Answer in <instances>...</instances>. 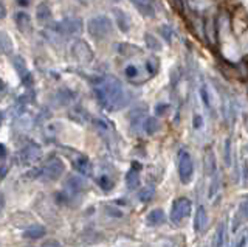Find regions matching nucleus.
I'll return each mask as SVG.
<instances>
[{"instance_id": "37", "label": "nucleus", "mask_w": 248, "mask_h": 247, "mask_svg": "<svg viewBox=\"0 0 248 247\" xmlns=\"http://www.w3.org/2000/svg\"><path fill=\"white\" fill-rule=\"evenodd\" d=\"M42 247H61V244H59V243H56V241H51V243L45 244V246H42Z\"/></svg>"}, {"instance_id": "28", "label": "nucleus", "mask_w": 248, "mask_h": 247, "mask_svg": "<svg viewBox=\"0 0 248 247\" xmlns=\"http://www.w3.org/2000/svg\"><path fill=\"white\" fill-rule=\"evenodd\" d=\"M225 160H227V165L231 164V145H230V138L225 143Z\"/></svg>"}, {"instance_id": "34", "label": "nucleus", "mask_w": 248, "mask_h": 247, "mask_svg": "<svg viewBox=\"0 0 248 247\" xmlns=\"http://www.w3.org/2000/svg\"><path fill=\"white\" fill-rule=\"evenodd\" d=\"M6 157V148L3 143H0V160Z\"/></svg>"}, {"instance_id": "5", "label": "nucleus", "mask_w": 248, "mask_h": 247, "mask_svg": "<svg viewBox=\"0 0 248 247\" xmlns=\"http://www.w3.org/2000/svg\"><path fill=\"white\" fill-rule=\"evenodd\" d=\"M72 55L79 64H90L93 61V51L89 47V44L85 41H82V39H78V41L73 42Z\"/></svg>"}, {"instance_id": "13", "label": "nucleus", "mask_w": 248, "mask_h": 247, "mask_svg": "<svg viewBox=\"0 0 248 247\" xmlns=\"http://www.w3.org/2000/svg\"><path fill=\"white\" fill-rule=\"evenodd\" d=\"M208 227V213L205 207H199L197 214H196V231L197 233H203Z\"/></svg>"}, {"instance_id": "18", "label": "nucleus", "mask_w": 248, "mask_h": 247, "mask_svg": "<svg viewBox=\"0 0 248 247\" xmlns=\"http://www.w3.org/2000/svg\"><path fill=\"white\" fill-rule=\"evenodd\" d=\"M67 187H68V190H72L73 193H79V191L85 190V182L81 179V177L73 176V177H70V179H68Z\"/></svg>"}, {"instance_id": "14", "label": "nucleus", "mask_w": 248, "mask_h": 247, "mask_svg": "<svg viewBox=\"0 0 248 247\" xmlns=\"http://www.w3.org/2000/svg\"><path fill=\"white\" fill-rule=\"evenodd\" d=\"M46 233V229L41 224H33V226H30L25 231H23V236L25 238H30V239H39L45 236Z\"/></svg>"}, {"instance_id": "19", "label": "nucleus", "mask_w": 248, "mask_h": 247, "mask_svg": "<svg viewBox=\"0 0 248 247\" xmlns=\"http://www.w3.org/2000/svg\"><path fill=\"white\" fill-rule=\"evenodd\" d=\"M0 51L5 53V55H11L13 51V42L10 39V36L6 33H0Z\"/></svg>"}, {"instance_id": "7", "label": "nucleus", "mask_w": 248, "mask_h": 247, "mask_svg": "<svg viewBox=\"0 0 248 247\" xmlns=\"http://www.w3.org/2000/svg\"><path fill=\"white\" fill-rule=\"evenodd\" d=\"M56 32L61 34H79L82 33V20L76 17H67L64 20H61L59 24H56Z\"/></svg>"}, {"instance_id": "2", "label": "nucleus", "mask_w": 248, "mask_h": 247, "mask_svg": "<svg viewBox=\"0 0 248 247\" xmlns=\"http://www.w3.org/2000/svg\"><path fill=\"white\" fill-rule=\"evenodd\" d=\"M87 30L92 37L95 39H107L113 33V22L107 16H96L92 17L87 24Z\"/></svg>"}, {"instance_id": "40", "label": "nucleus", "mask_w": 248, "mask_h": 247, "mask_svg": "<svg viewBox=\"0 0 248 247\" xmlns=\"http://www.w3.org/2000/svg\"><path fill=\"white\" fill-rule=\"evenodd\" d=\"M0 126H2V114H0Z\"/></svg>"}, {"instance_id": "3", "label": "nucleus", "mask_w": 248, "mask_h": 247, "mask_svg": "<svg viewBox=\"0 0 248 247\" xmlns=\"http://www.w3.org/2000/svg\"><path fill=\"white\" fill-rule=\"evenodd\" d=\"M194 174V164L192 157L188 151H180L178 154V176L183 183H189Z\"/></svg>"}, {"instance_id": "23", "label": "nucleus", "mask_w": 248, "mask_h": 247, "mask_svg": "<svg viewBox=\"0 0 248 247\" xmlns=\"http://www.w3.org/2000/svg\"><path fill=\"white\" fill-rule=\"evenodd\" d=\"M158 67H160V63H158V59L155 56H151L149 59L146 61V68H147V72H149V75L157 73Z\"/></svg>"}, {"instance_id": "15", "label": "nucleus", "mask_w": 248, "mask_h": 247, "mask_svg": "<svg viewBox=\"0 0 248 247\" xmlns=\"http://www.w3.org/2000/svg\"><path fill=\"white\" fill-rule=\"evenodd\" d=\"M11 63L16 68V72H17V75L20 76L22 80H27V76H28V68H27V63L23 61L22 56L19 55H16L11 58Z\"/></svg>"}, {"instance_id": "1", "label": "nucleus", "mask_w": 248, "mask_h": 247, "mask_svg": "<svg viewBox=\"0 0 248 247\" xmlns=\"http://www.w3.org/2000/svg\"><path fill=\"white\" fill-rule=\"evenodd\" d=\"M95 94L99 103L107 109H120L126 101L121 82L113 76H106V78L101 80L99 86L95 87Z\"/></svg>"}, {"instance_id": "38", "label": "nucleus", "mask_w": 248, "mask_h": 247, "mask_svg": "<svg viewBox=\"0 0 248 247\" xmlns=\"http://www.w3.org/2000/svg\"><path fill=\"white\" fill-rule=\"evenodd\" d=\"M3 207H5V199H3L2 195H0V213L3 212Z\"/></svg>"}, {"instance_id": "4", "label": "nucleus", "mask_w": 248, "mask_h": 247, "mask_svg": "<svg viewBox=\"0 0 248 247\" xmlns=\"http://www.w3.org/2000/svg\"><path fill=\"white\" fill-rule=\"evenodd\" d=\"M192 204L189 199L186 198H178L172 204V210H170V221L174 224H180L185 218H188L191 214Z\"/></svg>"}, {"instance_id": "9", "label": "nucleus", "mask_w": 248, "mask_h": 247, "mask_svg": "<svg viewBox=\"0 0 248 247\" xmlns=\"http://www.w3.org/2000/svg\"><path fill=\"white\" fill-rule=\"evenodd\" d=\"M73 166L76 168V171L82 176H92L93 174L92 162L85 156H78L76 159H73Z\"/></svg>"}, {"instance_id": "21", "label": "nucleus", "mask_w": 248, "mask_h": 247, "mask_svg": "<svg viewBox=\"0 0 248 247\" xmlns=\"http://www.w3.org/2000/svg\"><path fill=\"white\" fill-rule=\"evenodd\" d=\"M144 41H146V44H147V47H149L151 50H154V51H160L163 47H161V42L155 37L154 34H151V33H147L146 36H144Z\"/></svg>"}, {"instance_id": "26", "label": "nucleus", "mask_w": 248, "mask_h": 247, "mask_svg": "<svg viewBox=\"0 0 248 247\" xmlns=\"http://www.w3.org/2000/svg\"><path fill=\"white\" fill-rule=\"evenodd\" d=\"M124 73H126V76L129 80H134L138 76L140 70H138V67L137 66H127L126 68H124Z\"/></svg>"}, {"instance_id": "6", "label": "nucleus", "mask_w": 248, "mask_h": 247, "mask_svg": "<svg viewBox=\"0 0 248 247\" xmlns=\"http://www.w3.org/2000/svg\"><path fill=\"white\" fill-rule=\"evenodd\" d=\"M64 162L58 157H53L44 165V168L41 169V174L48 181H58L64 174Z\"/></svg>"}, {"instance_id": "29", "label": "nucleus", "mask_w": 248, "mask_h": 247, "mask_svg": "<svg viewBox=\"0 0 248 247\" xmlns=\"http://www.w3.org/2000/svg\"><path fill=\"white\" fill-rule=\"evenodd\" d=\"M200 94H202V99H203V103L209 107V98H208V90H206V86H202Z\"/></svg>"}, {"instance_id": "17", "label": "nucleus", "mask_w": 248, "mask_h": 247, "mask_svg": "<svg viewBox=\"0 0 248 247\" xmlns=\"http://www.w3.org/2000/svg\"><path fill=\"white\" fill-rule=\"evenodd\" d=\"M165 221H166V214L160 208H155V210H152L147 214V222L151 226H160V224H165Z\"/></svg>"}, {"instance_id": "20", "label": "nucleus", "mask_w": 248, "mask_h": 247, "mask_svg": "<svg viewBox=\"0 0 248 247\" xmlns=\"http://www.w3.org/2000/svg\"><path fill=\"white\" fill-rule=\"evenodd\" d=\"M160 129V121H158V118L157 117H149V118H146V121H144V131L149 135H152V134H155L157 131Z\"/></svg>"}, {"instance_id": "12", "label": "nucleus", "mask_w": 248, "mask_h": 247, "mask_svg": "<svg viewBox=\"0 0 248 247\" xmlns=\"http://www.w3.org/2000/svg\"><path fill=\"white\" fill-rule=\"evenodd\" d=\"M53 16V13H51V6L48 2H42V3H39V6L36 8V17L39 22H42V24H46Z\"/></svg>"}, {"instance_id": "25", "label": "nucleus", "mask_w": 248, "mask_h": 247, "mask_svg": "<svg viewBox=\"0 0 248 247\" xmlns=\"http://www.w3.org/2000/svg\"><path fill=\"white\" fill-rule=\"evenodd\" d=\"M154 193H155L154 188L147 187V188H144L138 193V198H140V200H143V202H147V200H151L154 198Z\"/></svg>"}, {"instance_id": "33", "label": "nucleus", "mask_w": 248, "mask_h": 247, "mask_svg": "<svg viewBox=\"0 0 248 247\" xmlns=\"http://www.w3.org/2000/svg\"><path fill=\"white\" fill-rule=\"evenodd\" d=\"M6 17V6L3 5V2L0 0V20Z\"/></svg>"}, {"instance_id": "35", "label": "nucleus", "mask_w": 248, "mask_h": 247, "mask_svg": "<svg viewBox=\"0 0 248 247\" xmlns=\"http://www.w3.org/2000/svg\"><path fill=\"white\" fill-rule=\"evenodd\" d=\"M161 32H165V37H166V41L169 42L170 41V30L168 27H161Z\"/></svg>"}, {"instance_id": "16", "label": "nucleus", "mask_w": 248, "mask_h": 247, "mask_svg": "<svg viewBox=\"0 0 248 247\" xmlns=\"http://www.w3.org/2000/svg\"><path fill=\"white\" fill-rule=\"evenodd\" d=\"M205 171L208 176L216 174V157L211 148H206L205 151Z\"/></svg>"}, {"instance_id": "32", "label": "nucleus", "mask_w": 248, "mask_h": 247, "mask_svg": "<svg viewBox=\"0 0 248 247\" xmlns=\"http://www.w3.org/2000/svg\"><path fill=\"white\" fill-rule=\"evenodd\" d=\"M106 210H108V214H115V216H121L123 213L118 210V208H112L110 205H107L106 207Z\"/></svg>"}, {"instance_id": "36", "label": "nucleus", "mask_w": 248, "mask_h": 247, "mask_svg": "<svg viewBox=\"0 0 248 247\" xmlns=\"http://www.w3.org/2000/svg\"><path fill=\"white\" fill-rule=\"evenodd\" d=\"M16 2H17V3L22 6V8H25V6H28V5H30L31 0H16Z\"/></svg>"}, {"instance_id": "8", "label": "nucleus", "mask_w": 248, "mask_h": 247, "mask_svg": "<svg viewBox=\"0 0 248 247\" xmlns=\"http://www.w3.org/2000/svg\"><path fill=\"white\" fill-rule=\"evenodd\" d=\"M14 20H16V25H17L19 32L23 33V34H30L33 32V22H31V17L25 11H19L16 13L14 16Z\"/></svg>"}, {"instance_id": "10", "label": "nucleus", "mask_w": 248, "mask_h": 247, "mask_svg": "<svg viewBox=\"0 0 248 247\" xmlns=\"http://www.w3.org/2000/svg\"><path fill=\"white\" fill-rule=\"evenodd\" d=\"M140 168H141V165L135 162L126 174V185L129 190H137L140 187Z\"/></svg>"}, {"instance_id": "39", "label": "nucleus", "mask_w": 248, "mask_h": 247, "mask_svg": "<svg viewBox=\"0 0 248 247\" xmlns=\"http://www.w3.org/2000/svg\"><path fill=\"white\" fill-rule=\"evenodd\" d=\"M137 2H151V0H137Z\"/></svg>"}, {"instance_id": "11", "label": "nucleus", "mask_w": 248, "mask_h": 247, "mask_svg": "<svg viewBox=\"0 0 248 247\" xmlns=\"http://www.w3.org/2000/svg\"><path fill=\"white\" fill-rule=\"evenodd\" d=\"M113 20H115L116 27H118L123 33H127V32H129L130 22H129L127 14L124 13L123 10H120V8H113Z\"/></svg>"}, {"instance_id": "27", "label": "nucleus", "mask_w": 248, "mask_h": 247, "mask_svg": "<svg viewBox=\"0 0 248 247\" xmlns=\"http://www.w3.org/2000/svg\"><path fill=\"white\" fill-rule=\"evenodd\" d=\"M223 239H225V224H220L219 229H217V241H216V247H222V246H223Z\"/></svg>"}, {"instance_id": "30", "label": "nucleus", "mask_w": 248, "mask_h": 247, "mask_svg": "<svg viewBox=\"0 0 248 247\" xmlns=\"http://www.w3.org/2000/svg\"><path fill=\"white\" fill-rule=\"evenodd\" d=\"M203 126V118L200 117V115H194V128L199 129Z\"/></svg>"}, {"instance_id": "22", "label": "nucleus", "mask_w": 248, "mask_h": 247, "mask_svg": "<svg viewBox=\"0 0 248 247\" xmlns=\"http://www.w3.org/2000/svg\"><path fill=\"white\" fill-rule=\"evenodd\" d=\"M120 53L129 58L132 55H137V53H140V49L134 47V45H130V44H121L120 45Z\"/></svg>"}, {"instance_id": "31", "label": "nucleus", "mask_w": 248, "mask_h": 247, "mask_svg": "<svg viewBox=\"0 0 248 247\" xmlns=\"http://www.w3.org/2000/svg\"><path fill=\"white\" fill-rule=\"evenodd\" d=\"M166 111H168V104H158V106H157V109H155V112H157V115L166 114Z\"/></svg>"}, {"instance_id": "24", "label": "nucleus", "mask_w": 248, "mask_h": 247, "mask_svg": "<svg viewBox=\"0 0 248 247\" xmlns=\"http://www.w3.org/2000/svg\"><path fill=\"white\" fill-rule=\"evenodd\" d=\"M98 185L101 188H103L104 191H108V190H112V187H113V182H112V179L108 176H101L99 179H98Z\"/></svg>"}]
</instances>
